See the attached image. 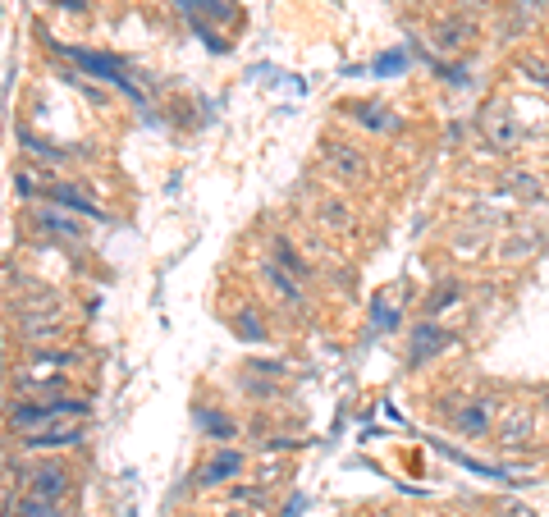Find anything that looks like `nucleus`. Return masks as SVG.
<instances>
[{"label":"nucleus","mask_w":549,"mask_h":517,"mask_svg":"<svg viewBox=\"0 0 549 517\" xmlns=\"http://www.w3.org/2000/svg\"><path fill=\"white\" fill-rule=\"evenodd\" d=\"M458 344V334L444 330L440 321H417L408 330V353H403V362H408V371L426 367V362H435L440 353H449V348Z\"/></svg>","instance_id":"8"},{"label":"nucleus","mask_w":549,"mask_h":517,"mask_svg":"<svg viewBox=\"0 0 549 517\" xmlns=\"http://www.w3.org/2000/svg\"><path fill=\"white\" fill-rule=\"evenodd\" d=\"M316 216H321V225H330L334 234H348V229H353V211H348L339 197H321Z\"/></svg>","instance_id":"24"},{"label":"nucleus","mask_w":549,"mask_h":517,"mask_svg":"<svg viewBox=\"0 0 549 517\" xmlns=\"http://www.w3.org/2000/svg\"><path fill=\"white\" fill-rule=\"evenodd\" d=\"M60 421H92V399H83V394H55V399H10V408H5V426L14 435L60 426Z\"/></svg>","instance_id":"2"},{"label":"nucleus","mask_w":549,"mask_h":517,"mask_svg":"<svg viewBox=\"0 0 549 517\" xmlns=\"http://www.w3.org/2000/svg\"><path fill=\"white\" fill-rule=\"evenodd\" d=\"M33 225L42 229V234L60 238V243H83V238H87L83 220H78V216H69V211H60V206H51V202L33 206Z\"/></svg>","instance_id":"11"},{"label":"nucleus","mask_w":549,"mask_h":517,"mask_svg":"<svg viewBox=\"0 0 549 517\" xmlns=\"http://www.w3.org/2000/svg\"><path fill=\"white\" fill-rule=\"evenodd\" d=\"M51 5L60 14H87V10H92V0H51Z\"/></svg>","instance_id":"31"},{"label":"nucleus","mask_w":549,"mask_h":517,"mask_svg":"<svg viewBox=\"0 0 549 517\" xmlns=\"http://www.w3.org/2000/svg\"><path fill=\"white\" fill-rule=\"evenodd\" d=\"M14 490L42 499V504H65L74 495V472H69V463H55V458H28Z\"/></svg>","instance_id":"3"},{"label":"nucleus","mask_w":549,"mask_h":517,"mask_svg":"<svg viewBox=\"0 0 549 517\" xmlns=\"http://www.w3.org/2000/svg\"><path fill=\"white\" fill-rule=\"evenodd\" d=\"M504 517H531V508H522V504H504Z\"/></svg>","instance_id":"33"},{"label":"nucleus","mask_w":549,"mask_h":517,"mask_svg":"<svg viewBox=\"0 0 549 517\" xmlns=\"http://www.w3.org/2000/svg\"><path fill=\"white\" fill-rule=\"evenodd\" d=\"M220 517H248V513H243V508H238V513H220Z\"/></svg>","instance_id":"34"},{"label":"nucleus","mask_w":549,"mask_h":517,"mask_svg":"<svg viewBox=\"0 0 549 517\" xmlns=\"http://www.w3.org/2000/svg\"><path fill=\"white\" fill-rule=\"evenodd\" d=\"M266 499H270V490L266 485H229V504H238L243 513H252V508H266Z\"/></svg>","instance_id":"25"},{"label":"nucleus","mask_w":549,"mask_h":517,"mask_svg":"<svg viewBox=\"0 0 549 517\" xmlns=\"http://www.w3.org/2000/svg\"><path fill=\"white\" fill-rule=\"evenodd\" d=\"M87 440V421H60V426H42V431L14 435V449L28 458H55L65 449H78Z\"/></svg>","instance_id":"5"},{"label":"nucleus","mask_w":549,"mask_h":517,"mask_svg":"<svg viewBox=\"0 0 549 517\" xmlns=\"http://www.w3.org/2000/svg\"><path fill=\"white\" fill-rule=\"evenodd\" d=\"M481 129H485V151H495V156H504V151H513L522 142V129L508 119V110H485Z\"/></svg>","instance_id":"14"},{"label":"nucleus","mask_w":549,"mask_h":517,"mask_svg":"<svg viewBox=\"0 0 549 517\" xmlns=\"http://www.w3.org/2000/svg\"><path fill=\"white\" fill-rule=\"evenodd\" d=\"M513 193L522 197V202H545V188H540V179L536 174H513Z\"/></svg>","instance_id":"27"},{"label":"nucleus","mask_w":549,"mask_h":517,"mask_svg":"<svg viewBox=\"0 0 549 517\" xmlns=\"http://www.w3.org/2000/svg\"><path fill=\"white\" fill-rule=\"evenodd\" d=\"M270 261H275L280 270H289L293 280H312V275H316V266L302 257L298 243H293L289 234H275V238H270Z\"/></svg>","instance_id":"18"},{"label":"nucleus","mask_w":549,"mask_h":517,"mask_svg":"<svg viewBox=\"0 0 549 517\" xmlns=\"http://www.w3.org/2000/svg\"><path fill=\"white\" fill-rule=\"evenodd\" d=\"M371 517H399V513H389V508H385V513H371Z\"/></svg>","instance_id":"35"},{"label":"nucleus","mask_w":549,"mask_h":517,"mask_svg":"<svg viewBox=\"0 0 549 517\" xmlns=\"http://www.w3.org/2000/svg\"><path fill=\"white\" fill-rule=\"evenodd\" d=\"M14 138H19V147H28V156H33V161L55 165V170H60V165H69V151H60V147H55V142L37 138L33 129H19V133H14Z\"/></svg>","instance_id":"22"},{"label":"nucleus","mask_w":549,"mask_h":517,"mask_svg":"<svg viewBox=\"0 0 549 517\" xmlns=\"http://www.w3.org/2000/svg\"><path fill=\"white\" fill-rule=\"evenodd\" d=\"M344 115L366 133H389V138H394V133L403 129V119L394 115V106H385V101H348Z\"/></svg>","instance_id":"10"},{"label":"nucleus","mask_w":549,"mask_h":517,"mask_svg":"<svg viewBox=\"0 0 549 517\" xmlns=\"http://www.w3.org/2000/svg\"><path fill=\"white\" fill-rule=\"evenodd\" d=\"M325 165H330V174L334 179H344V184L366 179V156L353 147V142H325Z\"/></svg>","instance_id":"12"},{"label":"nucleus","mask_w":549,"mask_h":517,"mask_svg":"<svg viewBox=\"0 0 549 517\" xmlns=\"http://www.w3.org/2000/svg\"><path fill=\"white\" fill-rule=\"evenodd\" d=\"M83 362V348L69 344H46V348H28L23 353V367L28 371H74Z\"/></svg>","instance_id":"13"},{"label":"nucleus","mask_w":549,"mask_h":517,"mask_svg":"<svg viewBox=\"0 0 549 517\" xmlns=\"http://www.w3.org/2000/svg\"><path fill=\"white\" fill-rule=\"evenodd\" d=\"M467 37H472V23L458 19V14H449V19L435 23L431 42H435V51H440V55H458L467 46Z\"/></svg>","instance_id":"20"},{"label":"nucleus","mask_w":549,"mask_h":517,"mask_svg":"<svg viewBox=\"0 0 549 517\" xmlns=\"http://www.w3.org/2000/svg\"><path fill=\"white\" fill-rule=\"evenodd\" d=\"M51 46V55H60L74 74H83V78H92V83H106V87H115L119 97H129L133 106L147 115L151 110V92L133 78V69H129V60L124 55H106V51H92V46H65V42H46Z\"/></svg>","instance_id":"1"},{"label":"nucleus","mask_w":549,"mask_h":517,"mask_svg":"<svg viewBox=\"0 0 549 517\" xmlns=\"http://www.w3.org/2000/svg\"><path fill=\"white\" fill-rule=\"evenodd\" d=\"M444 417H449V431H458L463 440H485V435H495L499 399H490V394H476V399H458L453 408H444Z\"/></svg>","instance_id":"4"},{"label":"nucleus","mask_w":549,"mask_h":517,"mask_svg":"<svg viewBox=\"0 0 549 517\" xmlns=\"http://www.w3.org/2000/svg\"><path fill=\"white\" fill-rule=\"evenodd\" d=\"M463 298H467V284L458 280V275H449V280H440L426 298H421V321H440V316L453 312Z\"/></svg>","instance_id":"16"},{"label":"nucleus","mask_w":549,"mask_h":517,"mask_svg":"<svg viewBox=\"0 0 549 517\" xmlns=\"http://www.w3.org/2000/svg\"><path fill=\"white\" fill-rule=\"evenodd\" d=\"M403 65H408V55H403V51H389L385 60H376V74H399Z\"/></svg>","instance_id":"30"},{"label":"nucleus","mask_w":549,"mask_h":517,"mask_svg":"<svg viewBox=\"0 0 549 517\" xmlns=\"http://www.w3.org/2000/svg\"><path fill=\"white\" fill-rule=\"evenodd\" d=\"M188 28H193L197 37H202V42H206V51H211V55H225V51H229V42H225V37H220V33H216V28H211V23H206V19H188Z\"/></svg>","instance_id":"26"},{"label":"nucleus","mask_w":549,"mask_h":517,"mask_svg":"<svg viewBox=\"0 0 549 517\" xmlns=\"http://www.w3.org/2000/svg\"><path fill=\"white\" fill-rule=\"evenodd\" d=\"M261 280H266V289L275 293V298L289 307V312H302L307 307V293H302V280H293L289 270H280L275 261H261Z\"/></svg>","instance_id":"15"},{"label":"nucleus","mask_w":549,"mask_h":517,"mask_svg":"<svg viewBox=\"0 0 549 517\" xmlns=\"http://www.w3.org/2000/svg\"><path fill=\"white\" fill-rule=\"evenodd\" d=\"M435 449L444 453V458H453L458 467H467V472H476V476H495V481H508V472L504 467H490V463H481V458H472V453H463V449H453V444H444V440H435Z\"/></svg>","instance_id":"23"},{"label":"nucleus","mask_w":549,"mask_h":517,"mask_svg":"<svg viewBox=\"0 0 549 517\" xmlns=\"http://www.w3.org/2000/svg\"><path fill=\"white\" fill-rule=\"evenodd\" d=\"M0 517H69V508L42 504V499L23 495V490H5V495H0Z\"/></svg>","instance_id":"17"},{"label":"nucleus","mask_w":549,"mask_h":517,"mask_svg":"<svg viewBox=\"0 0 549 517\" xmlns=\"http://www.w3.org/2000/svg\"><path fill=\"white\" fill-rule=\"evenodd\" d=\"M193 421H197V431H202L211 444H229V440H238V421L229 417V412L211 408V403H202V408L193 412Z\"/></svg>","instance_id":"19"},{"label":"nucleus","mask_w":549,"mask_h":517,"mask_svg":"<svg viewBox=\"0 0 549 517\" xmlns=\"http://www.w3.org/2000/svg\"><path fill=\"white\" fill-rule=\"evenodd\" d=\"M517 69L527 74V83H536L540 92H549V65H545V60H531V55H527V60H522Z\"/></svg>","instance_id":"28"},{"label":"nucleus","mask_w":549,"mask_h":517,"mask_svg":"<svg viewBox=\"0 0 549 517\" xmlns=\"http://www.w3.org/2000/svg\"><path fill=\"white\" fill-rule=\"evenodd\" d=\"M307 504H312L307 495H293L289 504H284V513H280V517H302V513H307Z\"/></svg>","instance_id":"32"},{"label":"nucleus","mask_w":549,"mask_h":517,"mask_svg":"<svg viewBox=\"0 0 549 517\" xmlns=\"http://www.w3.org/2000/svg\"><path fill=\"white\" fill-rule=\"evenodd\" d=\"M243 472H248V453L220 444V449H211L202 463L193 467L188 481H193V490H220V485H234Z\"/></svg>","instance_id":"6"},{"label":"nucleus","mask_w":549,"mask_h":517,"mask_svg":"<svg viewBox=\"0 0 549 517\" xmlns=\"http://www.w3.org/2000/svg\"><path fill=\"white\" fill-rule=\"evenodd\" d=\"M14 193H19L23 202H37V197H42V188L33 184V174H23V170H19V174H14Z\"/></svg>","instance_id":"29"},{"label":"nucleus","mask_w":549,"mask_h":517,"mask_svg":"<svg viewBox=\"0 0 549 517\" xmlns=\"http://www.w3.org/2000/svg\"><path fill=\"white\" fill-rule=\"evenodd\" d=\"M42 202L60 206V211H69V216H78V220H92V225H115L106 206L92 193H83V184H69V179H51V184L42 188Z\"/></svg>","instance_id":"7"},{"label":"nucleus","mask_w":549,"mask_h":517,"mask_svg":"<svg viewBox=\"0 0 549 517\" xmlns=\"http://www.w3.org/2000/svg\"><path fill=\"white\" fill-rule=\"evenodd\" d=\"M495 435H499V449H527L531 435H536V408L531 403H513L504 417L495 421Z\"/></svg>","instance_id":"9"},{"label":"nucleus","mask_w":549,"mask_h":517,"mask_svg":"<svg viewBox=\"0 0 549 517\" xmlns=\"http://www.w3.org/2000/svg\"><path fill=\"white\" fill-rule=\"evenodd\" d=\"M229 330H234L243 344H266L270 339V330H266V321H261L257 307H238V312L229 316Z\"/></svg>","instance_id":"21"}]
</instances>
